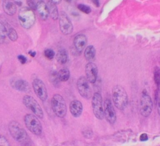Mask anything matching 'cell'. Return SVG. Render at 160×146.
Instances as JSON below:
<instances>
[{
	"instance_id": "28",
	"label": "cell",
	"mask_w": 160,
	"mask_h": 146,
	"mask_svg": "<svg viewBox=\"0 0 160 146\" xmlns=\"http://www.w3.org/2000/svg\"><path fill=\"white\" fill-rule=\"evenodd\" d=\"M0 146H11L8 140L2 135H0Z\"/></svg>"
},
{
	"instance_id": "12",
	"label": "cell",
	"mask_w": 160,
	"mask_h": 146,
	"mask_svg": "<svg viewBox=\"0 0 160 146\" xmlns=\"http://www.w3.org/2000/svg\"><path fill=\"white\" fill-rule=\"evenodd\" d=\"M104 116L106 120L111 124H114L116 120V112L109 99H106L104 102Z\"/></svg>"
},
{
	"instance_id": "7",
	"label": "cell",
	"mask_w": 160,
	"mask_h": 146,
	"mask_svg": "<svg viewBox=\"0 0 160 146\" xmlns=\"http://www.w3.org/2000/svg\"><path fill=\"white\" fill-rule=\"evenodd\" d=\"M153 104L151 97L147 94L146 92L142 93L140 98L139 102V111L141 114L144 117H147L149 116L152 110Z\"/></svg>"
},
{
	"instance_id": "1",
	"label": "cell",
	"mask_w": 160,
	"mask_h": 146,
	"mask_svg": "<svg viewBox=\"0 0 160 146\" xmlns=\"http://www.w3.org/2000/svg\"><path fill=\"white\" fill-rule=\"evenodd\" d=\"M8 130L11 137L23 145L29 144L30 139L25 129L17 121L12 120L9 123Z\"/></svg>"
},
{
	"instance_id": "21",
	"label": "cell",
	"mask_w": 160,
	"mask_h": 146,
	"mask_svg": "<svg viewBox=\"0 0 160 146\" xmlns=\"http://www.w3.org/2000/svg\"><path fill=\"white\" fill-rule=\"evenodd\" d=\"M68 59V53L65 49H61L56 54V60L61 64H64Z\"/></svg>"
},
{
	"instance_id": "17",
	"label": "cell",
	"mask_w": 160,
	"mask_h": 146,
	"mask_svg": "<svg viewBox=\"0 0 160 146\" xmlns=\"http://www.w3.org/2000/svg\"><path fill=\"white\" fill-rule=\"evenodd\" d=\"M12 87L16 90L22 92H28L31 90L29 84L23 79H17L15 81H13Z\"/></svg>"
},
{
	"instance_id": "22",
	"label": "cell",
	"mask_w": 160,
	"mask_h": 146,
	"mask_svg": "<svg viewBox=\"0 0 160 146\" xmlns=\"http://www.w3.org/2000/svg\"><path fill=\"white\" fill-rule=\"evenodd\" d=\"M70 77V72L67 68H62L58 72V77L59 80L62 82H66L68 80Z\"/></svg>"
},
{
	"instance_id": "26",
	"label": "cell",
	"mask_w": 160,
	"mask_h": 146,
	"mask_svg": "<svg viewBox=\"0 0 160 146\" xmlns=\"http://www.w3.org/2000/svg\"><path fill=\"white\" fill-rule=\"evenodd\" d=\"M44 56L48 59H52L55 56L54 51L51 49H46L44 51Z\"/></svg>"
},
{
	"instance_id": "33",
	"label": "cell",
	"mask_w": 160,
	"mask_h": 146,
	"mask_svg": "<svg viewBox=\"0 0 160 146\" xmlns=\"http://www.w3.org/2000/svg\"><path fill=\"white\" fill-rule=\"evenodd\" d=\"M158 114L160 115V97H159V99H158Z\"/></svg>"
},
{
	"instance_id": "24",
	"label": "cell",
	"mask_w": 160,
	"mask_h": 146,
	"mask_svg": "<svg viewBox=\"0 0 160 146\" xmlns=\"http://www.w3.org/2000/svg\"><path fill=\"white\" fill-rule=\"evenodd\" d=\"M7 27L1 22H0V43L3 42L7 36Z\"/></svg>"
},
{
	"instance_id": "23",
	"label": "cell",
	"mask_w": 160,
	"mask_h": 146,
	"mask_svg": "<svg viewBox=\"0 0 160 146\" xmlns=\"http://www.w3.org/2000/svg\"><path fill=\"white\" fill-rule=\"evenodd\" d=\"M7 31H8L7 32L8 37L11 41H16L18 38V36L16 31L13 27H8Z\"/></svg>"
},
{
	"instance_id": "19",
	"label": "cell",
	"mask_w": 160,
	"mask_h": 146,
	"mask_svg": "<svg viewBox=\"0 0 160 146\" xmlns=\"http://www.w3.org/2000/svg\"><path fill=\"white\" fill-rule=\"evenodd\" d=\"M47 6L48 7L49 11V14L51 17V18L54 21H56L58 19H59V13L58 12V9L57 7V5L54 4L52 1H48L47 2Z\"/></svg>"
},
{
	"instance_id": "35",
	"label": "cell",
	"mask_w": 160,
	"mask_h": 146,
	"mask_svg": "<svg viewBox=\"0 0 160 146\" xmlns=\"http://www.w3.org/2000/svg\"><path fill=\"white\" fill-rule=\"evenodd\" d=\"M93 1V2L97 4V6H96L97 7L99 6V1Z\"/></svg>"
},
{
	"instance_id": "8",
	"label": "cell",
	"mask_w": 160,
	"mask_h": 146,
	"mask_svg": "<svg viewBox=\"0 0 160 146\" xmlns=\"http://www.w3.org/2000/svg\"><path fill=\"white\" fill-rule=\"evenodd\" d=\"M92 109L95 117L102 120L104 119V105H102V98L100 93L95 92L92 97Z\"/></svg>"
},
{
	"instance_id": "9",
	"label": "cell",
	"mask_w": 160,
	"mask_h": 146,
	"mask_svg": "<svg viewBox=\"0 0 160 146\" xmlns=\"http://www.w3.org/2000/svg\"><path fill=\"white\" fill-rule=\"evenodd\" d=\"M77 89L79 94L83 98L89 99L92 97L89 82L86 77L82 75L79 77L77 81Z\"/></svg>"
},
{
	"instance_id": "27",
	"label": "cell",
	"mask_w": 160,
	"mask_h": 146,
	"mask_svg": "<svg viewBox=\"0 0 160 146\" xmlns=\"http://www.w3.org/2000/svg\"><path fill=\"white\" fill-rule=\"evenodd\" d=\"M154 80L158 86L160 84V69L158 67H156L154 69Z\"/></svg>"
},
{
	"instance_id": "10",
	"label": "cell",
	"mask_w": 160,
	"mask_h": 146,
	"mask_svg": "<svg viewBox=\"0 0 160 146\" xmlns=\"http://www.w3.org/2000/svg\"><path fill=\"white\" fill-rule=\"evenodd\" d=\"M59 25L61 32L65 35L72 33L73 31V26L72 22L64 11H61L59 16Z\"/></svg>"
},
{
	"instance_id": "5",
	"label": "cell",
	"mask_w": 160,
	"mask_h": 146,
	"mask_svg": "<svg viewBox=\"0 0 160 146\" xmlns=\"http://www.w3.org/2000/svg\"><path fill=\"white\" fill-rule=\"evenodd\" d=\"M24 122L28 129L36 135H40L42 132V127L35 115L32 114H27L24 117Z\"/></svg>"
},
{
	"instance_id": "3",
	"label": "cell",
	"mask_w": 160,
	"mask_h": 146,
	"mask_svg": "<svg viewBox=\"0 0 160 146\" xmlns=\"http://www.w3.org/2000/svg\"><path fill=\"white\" fill-rule=\"evenodd\" d=\"M18 20L20 25L26 29L31 28L36 21V15L29 7H22L18 12Z\"/></svg>"
},
{
	"instance_id": "25",
	"label": "cell",
	"mask_w": 160,
	"mask_h": 146,
	"mask_svg": "<svg viewBox=\"0 0 160 146\" xmlns=\"http://www.w3.org/2000/svg\"><path fill=\"white\" fill-rule=\"evenodd\" d=\"M77 7H78V9L80 11H81V12H82L84 13H86V14H89L91 11V7L89 6H87V5L84 4H78Z\"/></svg>"
},
{
	"instance_id": "11",
	"label": "cell",
	"mask_w": 160,
	"mask_h": 146,
	"mask_svg": "<svg viewBox=\"0 0 160 146\" xmlns=\"http://www.w3.org/2000/svg\"><path fill=\"white\" fill-rule=\"evenodd\" d=\"M32 86L34 93L38 98L42 101H45L48 98V94L44 82L40 79L36 78L32 80Z\"/></svg>"
},
{
	"instance_id": "30",
	"label": "cell",
	"mask_w": 160,
	"mask_h": 146,
	"mask_svg": "<svg viewBox=\"0 0 160 146\" xmlns=\"http://www.w3.org/2000/svg\"><path fill=\"white\" fill-rule=\"evenodd\" d=\"M82 134L84 135V137L86 138H91L92 135V130H84L82 132Z\"/></svg>"
},
{
	"instance_id": "18",
	"label": "cell",
	"mask_w": 160,
	"mask_h": 146,
	"mask_svg": "<svg viewBox=\"0 0 160 146\" xmlns=\"http://www.w3.org/2000/svg\"><path fill=\"white\" fill-rule=\"evenodd\" d=\"M2 6L4 12L9 16H13L17 11L16 5L10 1H3Z\"/></svg>"
},
{
	"instance_id": "20",
	"label": "cell",
	"mask_w": 160,
	"mask_h": 146,
	"mask_svg": "<svg viewBox=\"0 0 160 146\" xmlns=\"http://www.w3.org/2000/svg\"><path fill=\"white\" fill-rule=\"evenodd\" d=\"M84 56L87 61H89V62H92L96 56V49L92 45L88 46L84 50Z\"/></svg>"
},
{
	"instance_id": "13",
	"label": "cell",
	"mask_w": 160,
	"mask_h": 146,
	"mask_svg": "<svg viewBox=\"0 0 160 146\" xmlns=\"http://www.w3.org/2000/svg\"><path fill=\"white\" fill-rule=\"evenodd\" d=\"M85 74L86 78L89 82L94 84L96 81L98 77V67L96 65L92 62L87 63L85 66Z\"/></svg>"
},
{
	"instance_id": "34",
	"label": "cell",
	"mask_w": 160,
	"mask_h": 146,
	"mask_svg": "<svg viewBox=\"0 0 160 146\" xmlns=\"http://www.w3.org/2000/svg\"><path fill=\"white\" fill-rule=\"evenodd\" d=\"M29 54L31 56V57H34L36 54V52L35 51H30L29 52Z\"/></svg>"
},
{
	"instance_id": "31",
	"label": "cell",
	"mask_w": 160,
	"mask_h": 146,
	"mask_svg": "<svg viewBox=\"0 0 160 146\" xmlns=\"http://www.w3.org/2000/svg\"><path fill=\"white\" fill-rule=\"evenodd\" d=\"M28 4L29 5V7L31 8V9H32L33 11L34 9H36V3H35L34 2V1H28Z\"/></svg>"
},
{
	"instance_id": "2",
	"label": "cell",
	"mask_w": 160,
	"mask_h": 146,
	"mask_svg": "<svg viewBox=\"0 0 160 146\" xmlns=\"http://www.w3.org/2000/svg\"><path fill=\"white\" fill-rule=\"evenodd\" d=\"M112 99L116 107L121 110H124L128 103V97L126 90L119 85L114 86L112 89Z\"/></svg>"
},
{
	"instance_id": "16",
	"label": "cell",
	"mask_w": 160,
	"mask_h": 146,
	"mask_svg": "<svg viewBox=\"0 0 160 146\" xmlns=\"http://www.w3.org/2000/svg\"><path fill=\"white\" fill-rule=\"evenodd\" d=\"M36 10L37 11L39 17L43 20L46 21L49 17V11L47 4L43 1H38L36 2Z\"/></svg>"
},
{
	"instance_id": "15",
	"label": "cell",
	"mask_w": 160,
	"mask_h": 146,
	"mask_svg": "<svg viewBox=\"0 0 160 146\" xmlns=\"http://www.w3.org/2000/svg\"><path fill=\"white\" fill-rule=\"evenodd\" d=\"M87 44V37L83 34H79L76 35L73 39V44L76 50L81 52L84 49Z\"/></svg>"
},
{
	"instance_id": "6",
	"label": "cell",
	"mask_w": 160,
	"mask_h": 146,
	"mask_svg": "<svg viewBox=\"0 0 160 146\" xmlns=\"http://www.w3.org/2000/svg\"><path fill=\"white\" fill-rule=\"evenodd\" d=\"M22 102L28 109L32 112L34 115L39 119H42L44 116L42 109L34 97L29 95H26L22 98Z\"/></svg>"
},
{
	"instance_id": "14",
	"label": "cell",
	"mask_w": 160,
	"mask_h": 146,
	"mask_svg": "<svg viewBox=\"0 0 160 146\" xmlns=\"http://www.w3.org/2000/svg\"><path fill=\"white\" fill-rule=\"evenodd\" d=\"M69 111L74 117H79L82 113L83 106L78 100H73L69 104Z\"/></svg>"
},
{
	"instance_id": "29",
	"label": "cell",
	"mask_w": 160,
	"mask_h": 146,
	"mask_svg": "<svg viewBox=\"0 0 160 146\" xmlns=\"http://www.w3.org/2000/svg\"><path fill=\"white\" fill-rule=\"evenodd\" d=\"M18 60L19 61V62L21 63V64H25L26 62H27V58H26V56H23V55H19L18 56Z\"/></svg>"
},
{
	"instance_id": "32",
	"label": "cell",
	"mask_w": 160,
	"mask_h": 146,
	"mask_svg": "<svg viewBox=\"0 0 160 146\" xmlns=\"http://www.w3.org/2000/svg\"><path fill=\"white\" fill-rule=\"evenodd\" d=\"M139 140L141 142H144V141H146L148 140V136L146 134L144 133V134H142L140 137H139Z\"/></svg>"
},
{
	"instance_id": "4",
	"label": "cell",
	"mask_w": 160,
	"mask_h": 146,
	"mask_svg": "<svg viewBox=\"0 0 160 146\" xmlns=\"http://www.w3.org/2000/svg\"><path fill=\"white\" fill-rule=\"evenodd\" d=\"M51 105L53 112L57 117L63 118L66 116L67 112L66 104L64 99L61 95L55 94L51 98Z\"/></svg>"
}]
</instances>
